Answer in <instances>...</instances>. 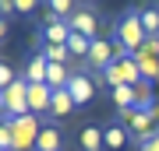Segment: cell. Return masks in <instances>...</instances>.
<instances>
[{
  "label": "cell",
  "instance_id": "7c38bea8",
  "mask_svg": "<svg viewBox=\"0 0 159 151\" xmlns=\"http://www.w3.org/2000/svg\"><path fill=\"white\" fill-rule=\"evenodd\" d=\"M35 151H60V130L43 123V130H39V141H35Z\"/></svg>",
  "mask_w": 159,
  "mask_h": 151
},
{
  "label": "cell",
  "instance_id": "e0dca14e",
  "mask_svg": "<svg viewBox=\"0 0 159 151\" xmlns=\"http://www.w3.org/2000/svg\"><path fill=\"white\" fill-rule=\"evenodd\" d=\"M71 109H74V99L67 95V88L53 91V102H50V112H53V116H67Z\"/></svg>",
  "mask_w": 159,
  "mask_h": 151
},
{
  "label": "cell",
  "instance_id": "5bb4252c",
  "mask_svg": "<svg viewBox=\"0 0 159 151\" xmlns=\"http://www.w3.org/2000/svg\"><path fill=\"white\" fill-rule=\"evenodd\" d=\"M78 144H81V151H102V148H106V144H102V130H99V127H85Z\"/></svg>",
  "mask_w": 159,
  "mask_h": 151
},
{
  "label": "cell",
  "instance_id": "8fae6325",
  "mask_svg": "<svg viewBox=\"0 0 159 151\" xmlns=\"http://www.w3.org/2000/svg\"><path fill=\"white\" fill-rule=\"evenodd\" d=\"M43 35H46V46H67V39H71V25H67V21H53V25L43 28Z\"/></svg>",
  "mask_w": 159,
  "mask_h": 151
},
{
  "label": "cell",
  "instance_id": "3957f363",
  "mask_svg": "<svg viewBox=\"0 0 159 151\" xmlns=\"http://www.w3.org/2000/svg\"><path fill=\"white\" fill-rule=\"evenodd\" d=\"M0 112H4V120L29 116V81L25 78H18L7 91H0Z\"/></svg>",
  "mask_w": 159,
  "mask_h": 151
},
{
  "label": "cell",
  "instance_id": "6da1fadb",
  "mask_svg": "<svg viewBox=\"0 0 159 151\" xmlns=\"http://www.w3.org/2000/svg\"><path fill=\"white\" fill-rule=\"evenodd\" d=\"M145 28H142V18H138V11H131V14H124L117 21V46H120V53H131L134 56L138 49L145 46Z\"/></svg>",
  "mask_w": 159,
  "mask_h": 151
},
{
  "label": "cell",
  "instance_id": "9c48e42d",
  "mask_svg": "<svg viewBox=\"0 0 159 151\" xmlns=\"http://www.w3.org/2000/svg\"><path fill=\"white\" fill-rule=\"evenodd\" d=\"M67 25H71V32L85 35V39H96V32H99V21H96L92 11H74V14L67 18Z\"/></svg>",
  "mask_w": 159,
  "mask_h": 151
},
{
  "label": "cell",
  "instance_id": "cb8c5ba5",
  "mask_svg": "<svg viewBox=\"0 0 159 151\" xmlns=\"http://www.w3.org/2000/svg\"><path fill=\"white\" fill-rule=\"evenodd\" d=\"M138 53H142V56H156V60H159V39H145V46H142ZM138 53H134V56H138Z\"/></svg>",
  "mask_w": 159,
  "mask_h": 151
},
{
  "label": "cell",
  "instance_id": "9a60e30c",
  "mask_svg": "<svg viewBox=\"0 0 159 151\" xmlns=\"http://www.w3.org/2000/svg\"><path fill=\"white\" fill-rule=\"evenodd\" d=\"M138 18H142V28L148 39H159V7H145V11H138Z\"/></svg>",
  "mask_w": 159,
  "mask_h": 151
},
{
  "label": "cell",
  "instance_id": "ac0fdd59",
  "mask_svg": "<svg viewBox=\"0 0 159 151\" xmlns=\"http://www.w3.org/2000/svg\"><path fill=\"white\" fill-rule=\"evenodd\" d=\"M110 95H113V102H117V109H120V112H124V109H134V88H131V84L110 88Z\"/></svg>",
  "mask_w": 159,
  "mask_h": 151
},
{
  "label": "cell",
  "instance_id": "603a6c76",
  "mask_svg": "<svg viewBox=\"0 0 159 151\" xmlns=\"http://www.w3.org/2000/svg\"><path fill=\"white\" fill-rule=\"evenodd\" d=\"M14 81H18L14 67H7V63H0V91H7V88H11Z\"/></svg>",
  "mask_w": 159,
  "mask_h": 151
},
{
  "label": "cell",
  "instance_id": "83f0119b",
  "mask_svg": "<svg viewBox=\"0 0 159 151\" xmlns=\"http://www.w3.org/2000/svg\"><path fill=\"white\" fill-rule=\"evenodd\" d=\"M7 35V18H0V39Z\"/></svg>",
  "mask_w": 159,
  "mask_h": 151
},
{
  "label": "cell",
  "instance_id": "4fadbf2b",
  "mask_svg": "<svg viewBox=\"0 0 159 151\" xmlns=\"http://www.w3.org/2000/svg\"><path fill=\"white\" fill-rule=\"evenodd\" d=\"M67 81H71V70L64 67V63H50V70H46V84H50L53 91H60V88H67Z\"/></svg>",
  "mask_w": 159,
  "mask_h": 151
},
{
  "label": "cell",
  "instance_id": "44dd1931",
  "mask_svg": "<svg viewBox=\"0 0 159 151\" xmlns=\"http://www.w3.org/2000/svg\"><path fill=\"white\" fill-rule=\"evenodd\" d=\"M67 49H71V56H89V49H92V39H85V35H78V32H71Z\"/></svg>",
  "mask_w": 159,
  "mask_h": 151
},
{
  "label": "cell",
  "instance_id": "4316f807",
  "mask_svg": "<svg viewBox=\"0 0 159 151\" xmlns=\"http://www.w3.org/2000/svg\"><path fill=\"white\" fill-rule=\"evenodd\" d=\"M35 0H14V11H32Z\"/></svg>",
  "mask_w": 159,
  "mask_h": 151
},
{
  "label": "cell",
  "instance_id": "d6986e66",
  "mask_svg": "<svg viewBox=\"0 0 159 151\" xmlns=\"http://www.w3.org/2000/svg\"><path fill=\"white\" fill-rule=\"evenodd\" d=\"M134 60H138V70H142L145 81H159V60H156V56H142V53H138Z\"/></svg>",
  "mask_w": 159,
  "mask_h": 151
},
{
  "label": "cell",
  "instance_id": "ffe728a7",
  "mask_svg": "<svg viewBox=\"0 0 159 151\" xmlns=\"http://www.w3.org/2000/svg\"><path fill=\"white\" fill-rule=\"evenodd\" d=\"M43 56H46V63H64V67H67L71 49L67 46H43Z\"/></svg>",
  "mask_w": 159,
  "mask_h": 151
},
{
  "label": "cell",
  "instance_id": "8992f818",
  "mask_svg": "<svg viewBox=\"0 0 159 151\" xmlns=\"http://www.w3.org/2000/svg\"><path fill=\"white\" fill-rule=\"evenodd\" d=\"M67 95L74 99V106H85V102L96 99V81H92V74H71L67 81Z\"/></svg>",
  "mask_w": 159,
  "mask_h": 151
},
{
  "label": "cell",
  "instance_id": "484cf974",
  "mask_svg": "<svg viewBox=\"0 0 159 151\" xmlns=\"http://www.w3.org/2000/svg\"><path fill=\"white\" fill-rule=\"evenodd\" d=\"M7 14H14V0H0V18H7Z\"/></svg>",
  "mask_w": 159,
  "mask_h": 151
},
{
  "label": "cell",
  "instance_id": "30bf717a",
  "mask_svg": "<svg viewBox=\"0 0 159 151\" xmlns=\"http://www.w3.org/2000/svg\"><path fill=\"white\" fill-rule=\"evenodd\" d=\"M46 70H50L46 56L35 53L32 60H29V67H25V81H29V84H46Z\"/></svg>",
  "mask_w": 159,
  "mask_h": 151
},
{
  "label": "cell",
  "instance_id": "7402d4cb",
  "mask_svg": "<svg viewBox=\"0 0 159 151\" xmlns=\"http://www.w3.org/2000/svg\"><path fill=\"white\" fill-rule=\"evenodd\" d=\"M0 151H14V134L7 120H0Z\"/></svg>",
  "mask_w": 159,
  "mask_h": 151
},
{
  "label": "cell",
  "instance_id": "ba28073f",
  "mask_svg": "<svg viewBox=\"0 0 159 151\" xmlns=\"http://www.w3.org/2000/svg\"><path fill=\"white\" fill-rule=\"evenodd\" d=\"M50 102H53V88L50 84H29V112L32 116L50 112Z\"/></svg>",
  "mask_w": 159,
  "mask_h": 151
},
{
  "label": "cell",
  "instance_id": "52a82bcc",
  "mask_svg": "<svg viewBox=\"0 0 159 151\" xmlns=\"http://www.w3.org/2000/svg\"><path fill=\"white\" fill-rule=\"evenodd\" d=\"M113 60H117L113 46H110L106 39H92V49H89V56H85V63H89V67H96V70H106Z\"/></svg>",
  "mask_w": 159,
  "mask_h": 151
},
{
  "label": "cell",
  "instance_id": "5b68a950",
  "mask_svg": "<svg viewBox=\"0 0 159 151\" xmlns=\"http://www.w3.org/2000/svg\"><path fill=\"white\" fill-rule=\"evenodd\" d=\"M120 120L127 123V130L134 134V141H145V137L159 134V130H156V120L148 116V112H142V109H124V112H120Z\"/></svg>",
  "mask_w": 159,
  "mask_h": 151
},
{
  "label": "cell",
  "instance_id": "7a4b0ae2",
  "mask_svg": "<svg viewBox=\"0 0 159 151\" xmlns=\"http://www.w3.org/2000/svg\"><path fill=\"white\" fill-rule=\"evenodd\" d=\"M102 81L110 84V88H120V84H131L134 88L138 81H142V70H138V60L131 53H117V60L110 63L106 70H102Z\"/></svg>",
  "mask_w": 159,
  "mask_h": 151
},
{
  "label": "cell",
  "instance_id": "d4e9b609",
  "mask_svg": "<svg viewBox=\"0 0 159 151\" xmlns=\"http://www.w3.org/2000/svg\"><path fill=\"white\" fill-rule=\"evenodd\" d=\"M138 151H159V134L145 137V141H138Z\"/></svg>",
  "mask_w": 159,
  "mask_h": 151
},
{
  "label": "cell",
  "instance_id": "2e32d148",
  "mask_svg": "<svg viewBox=\"0 0 159 151\" xmlns=\"http://www.w3.org/2000/svg\"><path fill=\"white\" fill-rule=\"evenodd\" d=\"M102 144H106L110 151H120L127 144V130L124 127H106V130H102Z\"/></svg>",
  "mask_w": 159,
  "mask_h": 151
},
{
  "label": "cell",
  "instance_id": "277c9868",
  "mask_svg": "<svg viewBox=\"0 0 159 151\" xmlns=\"http://www.w3.org/2000/svg\"><path fill=\"white\" fill-rule=\"evenodd\" d=\"M11 123V134H14V151H35V141H39V116H14V120H7Z\"/></svg>",
  "mask_w": 159,
  "mask_h": 151
}]
</instances>
